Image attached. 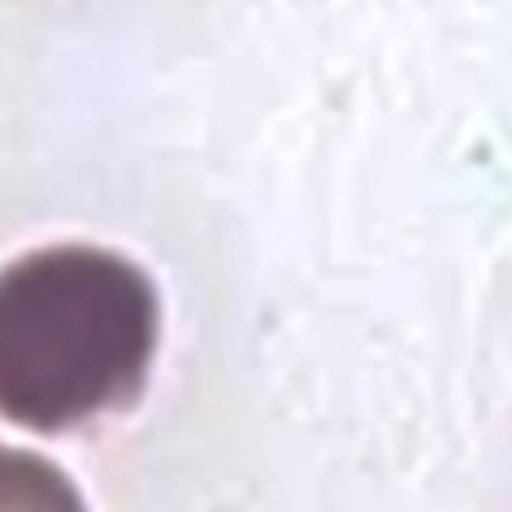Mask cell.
Listing matches in <instances>:
<instances>
[{"instance_id":"7a4b0ae2","label":"cell","mask_w":512,"mask_h":512,"mask_svg":"<svg viewBox=\"0 0 512 512\" xmlns=\"http://www.w3.org/2000/svg\"><path fill=\"white\" fill-rule=\"evenodd\" d=\"M0 512H87L83 495L53 460L0 443Z\"/></svg>"},{"instance_id":"6da1fadb","label":"cell","mask_w":512,"mask_h":512,"mask_svg":"<svg viewBox=\"0 0 512 512\" xmlns=\"http://www.w3.org/2000/svg\"><path fill=\"white\" fill-rule=\"evenodd\" d=\"M161 300L135 261L57 243L0 270V417L57 434L131 408L148 387Z\"/></svg>"}]
</instances>
